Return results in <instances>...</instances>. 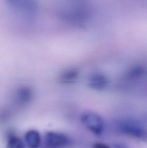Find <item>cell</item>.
Returning <instances> with one entry per match:
<instances>
[{
  "label": "cell",
  "instance_id": "obj_1",
  "mask_svg": "<svg viewBox=\"0 0 147 148\" xmlns=\"http://www.w3.org/2000/svg\"><path fill=\"white\" fill-rule=\"evenodd\" d=\"M82 123L95 134L100 135L104 128V122L99 115L93 112H85L81 117Z\"/></svg>",
  "mask_w": 147,
  "mask_h": 148
},
{
  "label": "cell",
  "instance_id": "obj_2",
  "mask_svg": "<svg viewBox=\"0 0 147 148\" xmlns=\"http://www.w3.org/2000/svg\"><path fill=\"white\" fill-rule=\"evenodd\" d=\"M123 133L142 140H146V130L139 123L133 121H125L120 125Z\"/></svg>",
  "mask_w": 147,
  "mask_h": 148
},
{
  "label": "cell",
  "instance_id": "obj_3",
  "mask_svg": "<svg viewBox=\"0 0 147 148\" xmlns=\"http://www.w3.org/2000/svg\"><path fill=\"white\" fill-rule=\"evenodd\" d=\"M12 7L25 14L28 19H34L37 13V5L35 0H7Z\"/></svg>",
  "mask_w": 147,
  "mask_h": 148
},
{
  "label": "cell",
  "instance_id": "obj_4",
  "mask_svg": "<svg viewBox=\"0 0 147 148\" xmlns=\"http://www.w3.org/2000/svg\"><path fill=\"white\" fill-rule=\"evenodd\" d=\"M44 143L46 148H63L68 146L70 141L64 134L50 132L46 134Z\"/></svg>",
  "mask_w": 147,
  "mask_h": 148
},
{
  "label": "cell",
  "instance_id": "obj_5",
  "mask_svg": "<svg viewBox=\"0 0 147 148\" xmlns=\"http://www.w3.org/2000/svg\"><path fill=\"white\" fill-rule=\"evenodd\" d=\"M108 78L102 74L96 73L92 75L89 80V85L91 88L96 90L104 89L108 84Z\"/></svg>",
  "mask_w": 147,
  "mask_h": 148
},
{
  "label": "cell",
  "instance_id": "obj_6",
  "mask_svg": "<svg viewBox=\"0 0 147 148\" xmlns=\"http://www.w3.org/2000/svg\"><path fill=\"white\" fill-rule=\"evenodd\" d=\"M33 92L28 87H23L19 89L16 94V102L20 105L27 104L31 101L33 98Z\"/></svg>",
  "mask_w": 147,
  "mask_h": 148
},
{
  "label": "cell",
  "instance_id": "obj_7",
  "mask_svg": "<svg viewBox=\"0 0 147 148\" xmlns=\"http://www.w3.org/2000/svg\"><path fill=\"white\" fill-rule=\"evenodd\" d=\"M25 139L29 148H38L40 145V135L36 130H30L28 131L25 134Z\"/></svg>",
  "mask_w": 147,
  "mask_h": 148
},
{
  "label": "cell",
  "instance_id": "obj_8",
  "mask_svg": "<svg viewBox=\"0 0 147 148\" xmlns=\"http://www.w3.org/2000/svg\"><path fill=\"white\" fill-rule=\"evenodd\" d=\"M7 148H26L25 143L21 138L11 134L8 138Z\"/></svg>",
  "mask_w": 147,
  "mask_h": 148
},
{
  "label": "cell",
  "instance_id": "obj_9",
  "mask_svg": "<svg viewBox=\"0 0 147 148\" xmlns=\"http://www.w3.org/2000/svg\"><path fill=\"white\" fill-rule=\"evenodd\" d=\"M78 72L75 70H70L64 72L60 77V81L62 83H71L77 79Z\"/></svg>",
  "mask_w": 147,
  "mask_h": 148
},
{
  "label": "cell",
  "instance_id": "obj_10",
  "mask_svg": "<svg viewBox=\"0 0 147 148\" xmlns=\"http://www.w3.org/2000/svg\"><path fill=\"white\" fill-rule=\"evenodd\" d=\"M143 69L140 67L134 68L130 72V75L132 77H138L143 73Z\"/></svg>",
  "mask_w": 147,
  "mask_h": 148
},
{
  "label": "cell",
  "instance_id": "obj_11",
  "mask_svg": "<svg viewBox=\"0 0 147 148\" xmlns=\"http://www.w3.org/2000/svg\"><path fill=\"white\" fill-rule=\"evenodd\" d=\"M93 148H110L109 146L102 143H96L94 144Z\"/></svg>",
  "mask_w": 147,
  "mask_h": 148
},
{
  "label": "cell",
  "instance_id": "obj_12",
  "mask_svg": "<svg viewBox=\"0 0 147 148\" xmlns=\"http://www.w3.org/2000/svg\"><path fill=\"white\" fill-rule=\"evenodd\" d=\"M115 148H125L123 146H121V145H116Z\"/></svg>",
  "mask_w": 147,
  "mask_h": 148
}]
</instances>
